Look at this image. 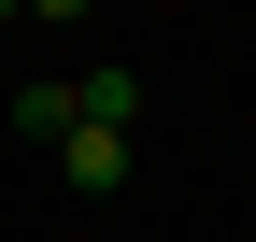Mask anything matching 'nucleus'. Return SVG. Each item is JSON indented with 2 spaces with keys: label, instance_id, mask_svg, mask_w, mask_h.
Returning a JSON list of instances; mask_svg holds the SVG:
<instances>
[{
  "label": "nucleus",
  "instance_id": "obj_5",
  "mask_svg": "<svg viewBox=\"0 0 256 242\" xmlns=\"http://www.w3.org/2000/svg\"><path fill=\"white\" fill-rule=\"evenodd\" d=\"M14 14H28V0H0V28H14Z\"/></svg>",
  "mask_w": 256,
  "mask_h": 242
},
{
  "label": "nucleus",
  "instance_id": "obj_2",
  "mask_svg": "<svg viewBox=\"0 0 256 242\" xmlns=\"http://www.w3.org/2000/svg\"><path fill=\"white\" fill-rule=\"evenodd\" d=\"M14 128H28V142H72V128H86V72H43V86H14Z\"/></svg>",
  "mask_w": 256,
  "mask_h": 242
},
{
  "label": "nucleus",
  "instance_id": "obj_4",
  "mask_svg": "<svg viewBox=\"0 0 256 242\" xmlns=\"http://www.w3.org/2000/svg\"><path fill=\"white\" fill-rule=\"evenodd\" d=\"M28 28H86V0H28Z\"/></svg>",
  "mask_w": 256,
  "mask_h": 242
},
{
  "label": "nucleus",
  "instance_id": "obj_1",
  "mask_svg": "<svg viewBox=\"0 0 256 242\" xmlns=\"http://www.w3.org/2000/svg\"><path fill=\"white\" fill-rule=\"evenodd\" d=\"M57 186H72V200H114L128 186V128H72V142H57Z\"/></svg>",
  "mask_w": 256,
  "mask_h": 242
},
{
  "label": "nucleus",
  "instance_id": "obj_3",
  "mask_svg": "<svg viewBox=\"0 0 256 242\" xmlns=\"http://www.w3.org/2000/svg\"><path fill=\"white\" fill-rule=\"evenodd\" d=\"M86 128H142V72H86Z\"/></svg>",
  "mask_w": 256,
  "mask_h": 242
}]
</instances>
